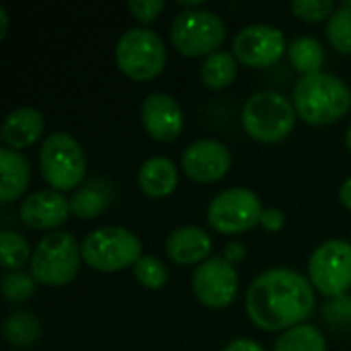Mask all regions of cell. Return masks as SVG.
I'll return each instance as SVG.
<instances>
[{
    "instance_id": "cell-1",
    "label": "cell",
    "mask_w": 351,
    "mask_h": 351,
    "mask_svg": "<svg viewBox=\"0 0 351 351\" xmlns=\"http://www.w3.org/2000/svg\"><path fill=\"white\" fill-rule=\"evenodd\" d=\"M315 286L302 274L274 267L257 276L247 292L245 308L263 331H288L302 325L315 311Z\"/></svg>"
},
{
    "instance_id": "cell-2",
    "label": "cell",
    "mask_w": 351,
    "mask_h": 351,
    "mask_svg": "<svg viewBox=\"0 0 351 351\" xmlns=\"http://www.w3.org/2000/svg\"><path fill=\"white\" fill-rule=\"evenodd\" d=\"M294 107L300 119L313 125L339 121L351 107L350 86L327 72L302 76L294 86Z\"/></svg>"
},
{
    "instance_id": "cell-3",
    "label": "cell",
    "mask_w": 351,
    "mask_h": 351,
    "mask_svg": "<svg viewBox=\"0 0 351 351\" xmlns=\"http://www.w3.org/2000/svg\"><path fill=\"white\" fill-rule=\"evenodd\" d=\"M241 121L245 132L263 144H276L290 136L296 123V107L276 90H259L247 99Z\"/></svg>"
},
{
    "instance_id": "cell-4",
    "label": "cell",
    "mask_w": 351,
    "mask_h": 351,
    "mask_svg": "<svg viewBox=\"0 0 351 351\" xmlns=\"http://www.w3.org/2000/svg\"><path fill=\"white\" fill-rule=\"evenodd\" d=\"M82 261V247L70 232L53 230L47 232L35 247L31 257V276L43 286H66L70 284Z\"/></svg>"
},
{
    "instance_id": "cell-5",
    "label": "cell",
    "mask_w": 351,
    "mask_h": 351,
    "mask_svg": "<svg viewBox=\"0 0 351 351\" xmlns=\"http://www.w3.org/2000/svg\"><path fill=\"white\" fill-rule=\"evenodd\" d=\"M140 257V239L123 226L97 228L82 243V261L103 274H113L136 265Z\"/></svg>"
},
{
    "instance_id": "cell-6",
    "label": "cell",
    "mask_w": 351,
    "mask_h": 351,
    "mask_svg": "<svg viewBox=\"0 0 351 351\" xmlns=\"http://www.w3.org/2000/svg\"><path fill=\"white\" fill-rule=\"evenodd\" d=\"M226 39V25L220 14L206 8L181 10L171 25L175 49L187 58L212 56Z\"/></svg>"
},
{
    "instance_id": "cell-7",
    "label": "cell",
    "mask_w": 351,
    "mask_h": 351,
    "mask_svg": "<svg viewBox=\"0 0 351 351\" xmlns=\"http://www.w3.org/2000/svg\"><path fill=\"white\" fill-rule=\"evenodd\" d=\"M39 169L43 181L53 191L76 189L86 175V158L80 144L66 132L51 134L39 150Z\"/></svg>"
},
{
    "instance_id": "cell-8",
    "label": "cell",
    "mask_w": 351,
    "mask_h": 351,
    "mask_svg": "<svg viewBox=\"0 0 351 351\" xmlns=\"http://www.w3.org/2000/svg\"><path fill=\"white\" fill-rule=\"evenodd\" d=\"M117 68L136 82L156 78L167 64V49L158 33L150 29H130L115 45Z\"/></svg>"
},
{
    "instance_id": "cell-9",
    "label": "cell",
    "mask_w": 351,
    "mask_h": 351,
    "mask_svg": "<svg viewBox=\"0 0 351 351\" xmlns=\"http://www.w3.org/2000/svg\"><path fill=\"white\" fill-rule=\"evenodd\" d=\"M261 199L247 187H230L208 206V224L220 234H243L261 224Z\"/></svg>"
},
{
    "instance_id": "cell-10",
    "label": "cell",
    "mask_w": 351,
    "mask_h": 351,
    "mask_svg": "<svg viewBox=\"0 0 351 351\" xmlns=\"http://www.w3.org/2000/svg\"><path fill=\"white\" fill-rule=\"evenodd\" d=\"M308 280L327 298H339L350 292L351 243L333 239L317 247L308 261Z\"/></svg>"
},
{
    "instance_id": "cell-11",
    "label": "cell",
    "mask_w": 351,
    "mask_h": 351,
    "mask_svg": "<svg viewBox=\"0 0 351 351\" xmlns=\"http://www.w3.org/2000/svg\"><path fill=\"white\" fill-rule=\"evenodd\" d=\"M234 58L249 68H267L282 60L288 51L284 33L265 23H255L241 29L232 41Z\"/></svg>"
},
{
    "instance_id": "cell-12",
    "label": "cell",
    "mask_w": 351,
    "mask_h": 351,
    "mask_svg": "<svg viewBox=\"0 0 351 351\" xmlns=\"http://www.w3.org/2000/svg\"><path fill=\"white\" fill-rule=\"evenodd\" d=\"M193 294L208 308H226L239 294V274L224 257H210L193 271Z\"/></svg>"
},
{
    "instance_id": "cell-13",
    "label": "cell",
    "mask_w": 351,
    "mask_h": 351,
    "mask_svg": "<svg viewBox=\"0 0 351 351\" xmlns=\"http://www.w3.org/2000/svg\"><path fill=\"white\" fill-rule=\"evenodd\" d=\"M232 165L230 150L218 140H197L191 142L183 156L181 167L183 173L195 183H216L220 181Z\"/></svg>"
},
{
    "instance_id": "cell-14",
    "label": "cell",
    "mask_w": 351,
    "mask_h": 351,
    "mask_svg": "<svg viewBox=\"0 0 351 351\" xmlns=\"http://www.w3.org/2000/svg\"><path fill=\"white\" fill-rule=\"evenodd\" d=\"M142 125L156 142H173L183 130V111L175 97L167 93H152L144 99L140 109Z\"/></svg>"
},
{
    "instance_id": "cell-15",
    "label": "cell",
    "mask_w": 351,
    "mask_h": 351,
    "mask_svg": "<svg viewBox=\"0 0 351 351\" xmlns=\"http://www.w3.org/2000/svg\"><path fill=\"white\" fill-rule=\"evenodd\" d=\"M70 202L53 189H41L23 199L19 218L33 230H51L62 226L70 218Z\"/></svg>"
},
{
    "instance_id": "cell-16",
    "label": "cell",
    "mask_w": 351,
    "mask_h": 351,
    "mask_svg": "<svg viewBox=\"0 0 351 351\" xmlns=\"http://www.w3.org/2000/svg\"><path fill=\"white\" fill-rule=\"evenodd\" d=\"M167 255L177 265H202L210 259L212 239L199 226H181L167 237Z\"/></svg>"
},
{
    "instance_id": "cell-17",
    "label": "cell",
    "mask_w": 351,
    "mask_h": 351,
    "mask_svg": "<svg viewBox=\"0 0 351 351\" xmlns=\"http://www.w3.org/2000/svg\"><path fill=\"white\" fill-rule=\"evenodd\" d=\"M43 115L33 107H19L10 111L2 123V142L10 150H23L33 146L43 134Z\"/></svg>"
},
{
    "instance_id": "cell-18",
    "label": "cell",
    "mask_w": 351,
    "mask_h": 351,
    "mask_svg": "<svg viewBox=\"0 0 351 351\" xmlns=\"http://www.w3.org/2000/svg\"><path fill=\"white\" fill-rule=\"evenodd\" d=\"M179 171L171 158L165 156H152L148 158L138 173V185L144 195L152 199H162L171 195L177 187Z\"/></svg>"
},
{
    "instance_id": "cell-19",
    "label": "cell",
    "mask_w": 351,
    "mask_h": 351,
    "mask_svg": "<svg viewBox=\"0 0 351 351\" xmlns=\"http://www.w3.org/2000/svg\"><path fill=\"white\" fill-rule=\"evenodd\" d=\"M31 181L29 160L10 148L0 150V202L10 204L21 197Z\"/></svg>"
},
{
    "instance_id": "cell-20",
    "label": "cell",
    "mask_w": 351,
    "mask_h": 351,
    "mask_svg": "<svg viewBox=\"0 0 351 351\" xmlns=\"http://www.w3.org/2000/svg\"><path fill=\"white\" fill-rule=\"evenodd\" d=\"M202 82L212 90H222L230 86L237 78V60L228 51H216L208 56L199 68Z\"/></svg>"
},
{
    "instance_id": "cell-21",
    "label": "cell",
    "mask_w": 351,
    "mask_h": 351,
    "mask_svg": "<svg viewBox=\"0 0 351 351\" xmlns=\"http://www.w3.org/2000/svg\"><path fill=\"white\" fill-rule=\"evenodd\" d=\"M288 56L294 66L302 76L317 74L321 72V66L325 62V49L315 37H298L288 45Z\"/></svg>"
},
{
    "instance_id": "cell-22",
    "label": "cell",
    "mask_w": 351,
    "mask_h": 351,
    "mask_svg": "<svg viewBox=\"0 0 351 351\" xmlns=\"http://www.w3.org/2000/svg\"><path fill=\"white\" fill-rule=\"evenodd\" d=\"M109 206V191L101 183H90L84 185L80 191H76L70 199V212L80 218V220H90L97 218L99 214L105 212Z\"/></svg>"
},
{
    "instance_id": "cell-23",
    "label": "cell",
    "mask_w": 351,
    "mask_h": 351,
    "mask_svg": "<svg viewBox=\"0 0 351 351\" xmlns=\"http://www.w3.org/2000/svg\"><path fill=\"white\" fill-rule=\"evenodd\" d=\"M41 335V323L35 315L23 311L12 313L4 321V337L14 348H29L33 346Z\"/></svg>"
},
{
    "instance_id": "cell-24",
    "label": "cell",
    "mask_w": 351,
    "mask_h": 351,
    "mask_svg": "<svg viewBox=\"0 0 351 351\" xmlns=\"http://www.w3.org/2000/svg\"><path fill=\"white\" fill-rule=\"evenodd\" d=\"M274 351H327V341L313 325H298L280 335Z\"/></svg>"
},
{
    "instance_id": "cell-25",
    "label": "cell",
    "mask_w": 351,
    "mask_h": 351,
    "mask_svg": "<svg viewBox=\"0 0 351 351\" xmlns=\"http://www.w3.org/2000/svg\"><path fill=\"white\" fill-rule=\"evenodd\" d=\"M0 257L2 265L8 271H21L25 263H31V247L23 234L16 230H2L0 232Z\"/></svg>"
},
{
    "instance_id": "cell-26",
    "label": "cell",
    "mask_w": 351,
    "mask_h": 351,
    "mask_svg": "<svg viewBox=\"0 0 351 351\" xmlns=\"http://www.w3.org/2000/svg\"><path fill=\"white\" fill-rule=\"evenodd\" d=\"M327 37L337 51L351 53V0L343 2L331 14L327 23Z\"/></svg>"
},
{
    "instance_id": "cell-27",
    "label": "cell",
    "mask_w": 351,
    "mask_h": 351,
    "mask_svg": "<svg viewBox=\"0 0 351 351\" xmlns=\"http://www.w3.org/2000/svg\"><path fill=\"white\" fill-rule=\"evenodd\" d=\"M134 276L148 290L162 288L167 284V278H169L165 263L154 255H142L140 261L134 265Z\"/></svg>"
},
{
    "instance_id": "cell-28",
    "label": "cell",
    "mask_w": 351,
    "mask_h": 351,
    "mask_svg": "<svg viewBox=\"0 0 351 351\" xmlns=\"http://www.w3.org/2000/svg\"><path fill=\"white\" fill-rule=\"evenodd\" d=\"M35 278L25 271H8L2 278V296L8 302H27L35 294Z\"/></svg>"
},
{
    "instance_id": "cell-29",
    "label": "cell",
    "mask_w": 351,
    "mask_h": 351,
    "mask_svg": "<svg viewBox=\"0 0 351 351\" xmlns=\"http://www.w3.org/2000/svg\"><path fill=\"white\" fill-rule=\"evenodd\" d=\"M292 12L306 23H319L323 19H331L335 12L333 0H294Z\"/></svg>"
},
{
    "instance_id": "cell-30",
    "label": "cell",
    "mask_w": 351,
    "mask_h": 351,
    "mask_svg": "<svg viewBox=\"0 0 351 351\" xmlns=\"http://www.w3.org/2000/svg\"><path fill=\"white\" fill-rule=\"evenodd\" d=\"M128 10L144 25L156 21V16L165 10V2L162 0H130L128 2Z\"/></svg>"
},
{
    "instance_id": "cell-31",
    "label": "cell",
    "mask_w": 351,
    "mask_h": 351,
    "mask_svg": "<svg viewBox=\"0 0 351 351\" xmlns=\"http://www.w3.org/2000/svg\"><path fill=\"white\" fill-rule=\"evenodd\" d=\"M325 319L331 323H348L351 321V300L346 296L335 298L331 304L325 306Z\"/></svg>"
},
{
    "instance_id": "cell-32",
    "label": "cell",
    "mask_w": 351,
    "mask_h": 351,
    "mask_svg": "<svg viewBox=\"0 0 351 351\" xmlns=\"http://www.w3.org/2000/svg\"><path fill=\"white\" fill-rule=\"evenodd\" d=\"M286 224V216L282 210L278 208H265L263 214H261V226L267 230V232H280Z\"/></svg>"
},
{
    "instance_id": "cell-33",
    "label": "cell",
    "mask_w": 351,
    "mask_h": 351,
    "mask_svg": "<svg viewBox=\"0 0 351 351\" xmlns=\"http://www.w3.org/2000/svg\"><path fill=\"white\" fill-rule=\"evenodd\" d=\"M222 257H224L230 265H237V263H241V261L247 257V247H245L243 243H228V245L224 247Z\"/></svg>"
},
{
    "instance_id": "cell-34",
    "label": "cell",
    "mask_w": 351,
    "mask_h": 351,
    "mask_svg": "<svg viewBox=\"0 0 351 351\" xmlns=\"http://www.w3.org/2000/svg\"><path fill=\"white\" fill-rule=\"evenodd\" d=\"M222 351H265L263 346H259L255 339H234L230 341Z\"/></svg>"
},
{
    "instance_id": "cell-35",
    "label": "cell",
    "mask_w": 351,
    "mask_h": 351,
    "mask_svg": "<svg viewBox=\"0 0 351 351\" xmlns=\"http://www.w3.org/2000/svg\"><path fill=\"white\" fill-rule=\"evenodd\" d=\"M339 199H341V204L351 210V177L341 185V189H339Z\"/></svg>"
},
{
    "instance_id": "cell-36",
    "label": "cell",
    "mask_w": 351,
    "mask_h": 351,
    "mask_svg": "<svg viewBox=\"0 0 351 351\" xmlns=\"http://www.w3.org/2000/svg\"><path fill=\"white\" fill-rule=\"evenodd\" d=\"M6 31H8V14L6 8H0V39L6 37Z\"/></svg>"
},
{
    "instance_id": "cell-37",
    "label": "cell",
    "mask_w": 351,
    "mask_h": 351,
    "mask_svg": "<svg viewBox=\"0 0 351 351\" xmlns=\"http://www.w3.org/2000/svg\"><path fill=\"white\" fill-rule=\"evenodd\" d=\"M346 144H348V148L351 150V125L348 128V134H346Z\"/></svg>"
}]
</instances>
